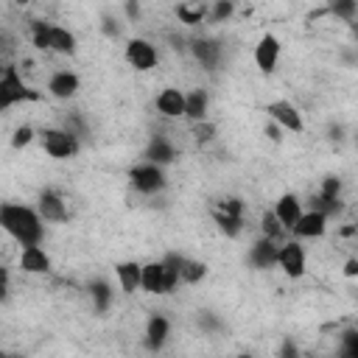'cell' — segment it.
<instances>
[{"instance_id":"1","label":"cell","mask_w":358,"mask_h":358,"mask_svg":"<svg viewBox=\"0 0 358 358\" xmlns=\"http://www.w3.org/2000/svg\"><path fill=\"white\" fill-rule=\"evenodd\" d=\"M0 229L20 246H36L45 238V224L39 213L28 204H0Z\"/></svg>"},{"instance_id":"2","label":"cell","mask_w":358,"mask_h":358,"mask_svg":"<svg viewBox=\"0 0 358 358\" xmlns=\"http://www.w3.org/2000/svg\"><path fill=\"white\" fill-rule=\"evenodd\" d=\"M39 140H42V151L53 159H73L81 148L78 134L70 131L67 126H45L39 131Z\"/></svg>"},{"instance_id":"3","label":"cell","mask_w":358,"mask_h":358,"mask_svg":"<svg viewBox=\"0 0 358 358\" xmlns=\"http://www.w3.org/2000/svg\"><path fill=\"white\" fill-rule=\"evenodd\" d=\"M39 95L25 84V78L20 76L17 64H6L3 76H0V112L22 103V101H36Z\"/></svg>"},{"instance_id":"4","label":"cell","mask_w":358,"mask_h":358,"mask_svg":"<svg viewBox=\"0 0 358 358\" xmlns=\"http://www.w3.org/2000/svg\"><path fill=\"white\" fill-rule=\"evenodd\" d=\"M123 59H126V64H129L131 70L148 73V70H154V67L159 64V50H157V45H154L151 39H145V36H131V39L126 42V48H123Z\"/></svg>"},{"instance_id":"5","label":"cell","mask_w":358,"mask_h":358,"mask_svg":"<svg viewBox=\"0 0 358 358\" xmlns=\"http://www.w3.org/2000/svg\"><path fill=\"white\" fill-rule=\"evenodd\" d=\"M129 182H131V187H134L137 193H143V196H154V193L165 190L168 176H165V171H162L159 165L140 162V165H134V168L129 171Z\"/></svg>"},{"instance_id":"6","label":"cell","mask_w":358,"mask_h":358,"mask_svg":"<svg viewBox=\"0 0 358 358\" xmlns=\"http://www.w3.org/2000/svg\"><path fill=\"white\" fill-rule=\"evenodd\" d=\"M274 266H280L282 274L291 277V280L305 277V271H308L305 246H302L299 241H285V243H280V249H277V263H274Z\"/></svg>"},{"instance_id":"7","label":"cell","mask_w":358,"mask_h":358,"mask_svg":"<svg viewBox=\"0 0 358 358\" xmlns=\"http://www.w3.org/2000/svg\"><path fill=\"white\" fill-rule=\"evenodd\" d=\"M266 115L274 120V126H280V129H285V131H294V134L305 131L302 112H299V109H296L291 101H285V98L266 103Z\"/></svg>"},{"instance_id":"8","label":"cell","mask_w":358,"mask_h":358,"mask_svg":"<svg viewBox=\"0 0 358 358\" xmlns=\"http://www.w3.org/2000/svg\"><path fill=\"white\" fill-rule=\"evenodd\" d=\"M36 213H39V218L42 221H50V224H64L67 218H70V210H67V201H64V196L59 193V190H42L39 193V199H36V207H34Z\"/></svg>"},{"instance_id":"9","label":"cell","mask_w":358,"mask_h":358,"mask_svg":"<svg viewBox=\"0 0 358 358\" xmlns=\"http://www.w3.org/2000/svg\"><path fill=\"white\" fill-rule=\"evenodd\" d=\"M280 53H282L280 39L274 34H263L257 39V45H255V53H252L255 56V67L260 73H274L277 64H280Z\"/></svg>"},{"instance_id":"10","label":"cell","mask_w":358,"mask_h":358,"mask_svg":"<svg viewBox=\"0 0 358 358\" xmlns=\"http://www.w3.org/2000/svg\"><path fill=\"white\" fill-rule=\"evenodd\" d=\"M171 338V319L162 316V313H151L148 322H145V333H143V341H145V350L151 352H159Z\"/></svg>"},{"instance_id":"11","label":"cell","mask_w":358,"mask_h":358,"mask_svg":"<svg viewBox=\"0 0 358 358\" xmlns=\"http://www.w3.org/2000/svg\"><path fill=\"white\" fill-rule=\"evenodd\" d=\"M20 271L25 274H48L50 271V255L36 243V246H20V257H17Z\"/></svg>"},{"instance_id":"12","label":"cell","mask_w":358,"mask_h":358,"mask_svg":"<svg viewBox=\"0 0 358 358\" xmlns=\"http://www.w3.org/2000/svg\"><path fill=\"white\" fill-rule=\"evenodd\" d=\"M78 90H81V78H78L73 70H56V73H50V78H48V95H53V98H59V101L73 98Z\"/></svg>"},{"instance_id":"13","label":"cell","mask_w":358,"mask_h":358,"mask_svg":"<svg viewBox=\"0 0 358 358\" xmlns=\"http://www.w3.org/2000/svg\"><path fill=\"white\" fill-rule=\"evenodd\" d=\"M291 232H294L296 241L299 238H322L327 232V215L319 213V210H305L299 215V221L291 227Z\"/></svg>"},{"instance_id":"14","label":"cell","mask_w":358,"mask_h":358,"mask_svg":"<svg viewBox=\"0 0 358 358\" xmlns=\"http://www.w3.org/2000/svg\"><path fill=\"white\" fill-rule=\"evenodd\" d=\"M154 106H157V112H159L162 117L176 120V117L185 115V92H182L179 87H165V90H159Z\"/></svg>"},{"instance_id":"15","label":"cell","mask_w":358,"mask_h":358,"mask_svg":"<svg viewBox=\"0 0 358 358\" xmlns=\"http://www.w3.org/2000/svg\"><path fill=\"white\" fill-rule=\"evenodd\" d=\"M274 218L280 221V227L282 229H291L296 221H299V215L305 213L302 210V199L296 196V193H282L280 199H277V204H274Z\"/></svg>"},{"instance_id":"16","label":"cell","mask_w":358,"mask_h":358,"mask_svg":"<svg viewBox=\"0 0 358 358\" xmlns=\"http://www.w3.org/2000/svg\"><path fill=\"white\" fill-rule=\"evenodd\" d=\"M190 53L193 59L204 67V70H215L218 59H221V45L215 39H207V36H196L190 39Z\"/></svg>"},{"instance_id":"17","label":"cell","mask_w":358,"mask_h":358,"mask_svg":"<svg viewBox=\"0 0 358 358\" xmlns=\"http://www.w3.org/2000/svg\"><path fill=\"white\" fill-rule=\"evenodd\" d=\"M207 109H210V92L204 87H196L190 92H185V115L190 123H201L207 120Z\"/></svg>"},{"instance_id":"18","label":"cell","mask_w":358,"mask_h":358,"mask_svg":"<svg viewBox=\"0 0 358 358\" xmlns=\"http://www.w3.org/2000/svg\"><path fill=\"white\" fill-rule=\"evenodd\" d=\"M173 14H176V20H179L182 25L196 28V25L207 22L210 3H204V0H185V3H179V6L173 8Z\"/></svg>"},{"instance_id":"19","label":"cell","mask_w":358,"mask_h":358,"mask_svg":"<svg viewBox=\"0 0 358 358\" xmlns=\"http://www.w3.org/2000/svg\"><path fill=\"white\" fill-rule=\"evenodd\" d=\"M277 249H280L277 241L257 238V241L249 246V263H252L255 268H271V266L277 263Z\"/></svg>"},{"instance_id":"20","label":"cell","mask_w":358,"mask_h":358,"mask_svg":"<svg viewBox=\"0 0 358 358\" xmlns=\"http://www.w3.org/2000/svg\"><path fill=\"white\" fill-rule=\"evenodd\" d=\"M140 268H143V263H137V260L115 263V277H117V285L123 294H134L140 288Z\"/></svg>"},{"instance_id":"21","label":"cell","mask_w":358,"mask_h":358,"mask_svg":"<svg viewBox=\"0 0 358 358\" xmlns=\"http://www.w3.org/2000/svg\"><path fill=\"white\" fill-rule=\"evenodd\" d=\"M76 48H78V39H76V34L70 28L50 25V45H48V50L62 53V56H70V53H76Z\"/></svg>"},{"instance_id":"22","label":"cell","mask_w":358,"mask_h":358,"mask_svg":"<svg viewBox=\"0 0 358 358\" xmlns=\"http://www.w3.org/2000/svg\"><path fill=\"white\" fill-rule=\"evenodd\" d=\"M162 285H165L162 263H159V260L143 263V268H140V288H143L145 294H162Z\"/></svg>"},{"instance_id":"23","label":"cell","mask_w":358,"mask_h":358,"mask_svg":"<svg viewBox=\"0 0 358 358\" xmlns=\"http://www.w3.org/2000/svg\"><path fill=\"white\" fill-rule=\"evenodd\" d=\"M173 157H176V151H173V145L165 137H154L148 143V148H145V162L159 165V168L168 165V162H173Z\"/></svg>"},{"instance_id":"24","label":"cell","mask_w":358,"mask_h":358,"mask_svg":"<svg viewBox=\"0 0 358 358\" xmlns=\"http://www.w3.org/2000/svg\"><path fill=\"white\" fill-rule=\"evenodd\" d=\"M87 294H90L92 308H95L98 313H106V310L112 308V285H109L106 280H92V282L87 285Z\"/></svg>"},{"instance_id":"25","label":"cell","mask_w":358,"mask_h":358,"mask_svg":"<svg viewBox=\"0 0 358 358\" xmlns=\"http://www.w3.org/2000/svg\"><path fill=\"white\" fill-rule=\"evenodd\" d=\"M207 277V266L201 260H193V257H182L179 260V282L185 285H196Z\"/></svg>"},{"instance_id":"26","label":"cell","mask_w":358,"mask_h":358,"mask_svg":"<svg viewBox=\"0 0 358 358\" xmlns=\"http://www.w3.org/2000/svg\"><path fill=\"white\" fill-rule=\"evenodd\" d=\"M213 221L218 224V229H221L227 238H238L241 229H243V218H241V215H221V213L213 210Z\"/></svg>"},{"instance_id":"27","label":"cell","mask_w":358,"mask_h":358,"mask_svg":"<svg viewBox=\"0 0 358 358\" xmlns=\"http://www.w3.org/2000/svg\"><path fill=\"white\" fill-rule=\"evenodd\" d=\"M338 358H358V330L347 327L338 336Z\"/></svg>"},{"instance_id":"28","label":"cell","mask_w":358,"mask_h":358,"mask_svg":"<svg viewBox=\"0 0 358 358\" xmlns=\"http://www.w3.org/2000/svg\"><path fill=\"white\" fill-rule=\"evenodd\" d=\"M31 42H34L36 50H48V45H50V22L34 20L31 22Z\"/></svg>"},{"instance_id":"29","label":"cell","mask_w":358,"mask_h":358,"mask_svg":"<svg viewBox=\"0 0 358 358\" xmlns=\"http://www.w3.org/2000/svg\"><path fill=\"white\" fill-rule=\"evenodd\" d=\"M282 232H285V229L280 227V221L274 218V213H271V210L260 215V238H268V241H277V243H280Z\"/></svg>"},{"instance_id":"30","label":"cell","mask_w":358,"mask_h":358,"mask_svg":"<svg viewBox=\"0 0 358 358\" xmlns=\"http://www.w3.org/2000/svg\"><path fill=\"white\" fill-rule=\"evenodd\" d=\"M235 14V3L229 0H218V3H210V14H207V22H224Z\"/></svg>"},{"instance_id":"31","label":"cell","mask_w":358,"mask_h":358,"mask_svg":"<svg viewBox=\"0 0 358 358\" xmlns=\"http://www.w3.org/2000/svg\"><path fill=\"white\" fill-rule=\"evenodd\" d=\"M327 11L333 14V17H341V20H352L355 14H358V3L355 0H341V3H330L327 6Z\"/></svg>"},{"instance_id":"32","label":"cell","mask_w":358,"mask_h":358,"mask_svg":"<svg viewBox=\"0 0 358 358\" xmlns=\"http://www.w3.org/2000/svg\"><path fill=\"white\" fill-rule=\"evenodd\" d=\"M190 134H193V140L201 145V143H210L213 137H215V123H210V120H201V123H190Z\"/></svg>"},{"instance_id":"33","label":"cell","mask_w":358,"mask_h":358,"mask_svg":"<svg viewBox=\"0 0 358 358\" xmlns=\"http://www.w3.org/2000/svg\"><path fill=\"white\" fill-rule=\"evenodd\" d=\"M34 134H36L34 126H28V123H25V126H17L14 134H11V148H22V145H28V143L34 140Z\"/></svg>"},{"instance_id":"34","label":"cell","mask_w":358,"mask_h":358,"mask_svg":"<svg viewBox=\"0 0 358 358\" xmlns=\"http://www.w3.org/2000/svg\"><path fill=\"white\" fill-rule=\"evenodd\" d=\"M277 358H302V352H299V347H296V341H291V338H285V341L280 344V352H277Z\"/></svg>"},{"instance_id":"35","label":"cell","mask_w":358,"mask_h":358,"mask_svg":"<svg viewBox=\"0 0 358 358\" xmlns=\"http://www.w3.org/2000/svg\"><path fill=\"white\" fill-rule=\"evenodd\" d=\"M8 291H11V277H8V268L0 266V302L8 299Z\"/></svg>"},{"instance_id":"36","label":"cell","mask_w":358,"mask_h":358,"mask_svg":"<svg viewBox=\"0 0 358 358\" xmlns=\"http://www.w3.org/2000/svg\"><path fill=\"white\" fill-rule=\"evenodd\" d=\"M344 274H347V277H355V274H358V260H355V257H350V260L344 263Z\"/></svg>"},{"instance_id":"37","label":"cell","mask_w":358,"mask_h":358,"mask_svg":"<svg viewBox=\"0 0 358 358\" xmlns=\"http://www.w3.org/2000/svg\"><path fill=\"white\" fill-rule=\"evenodd\" d=\"M266 134H268L271 140H280V126H274V123H271V126H266Z\"/></svg>"},{"instance_id":"38","label":"cell","mask_w":358,"mask_h":358,"mask_svg":"<svg viewBox=\"0 0 358 358\" xmlns=\"http://www.w3.org/2000/svg\"><path fill=\"white\" fill-rule=\"evenodd\" d=\"M0 358H17V355H8V352H0Z\"/></svg>"},{"instance_id":"39","label":"cell","mask_w":358,"mask_h":358,"mask_svg":"<svg viewBox=\"0 0 358 358\" xmlns=\"http://www.w3.org/2000/svg\"><path fill=\"white\" fill-rule=\"evenodd\" d=\"M235 358H252V355H246V352H243V355H235Z\"/></svg>"},{"instance_id":"40","label":"cell","mask_w":358,"mask_h":358,"mask_svg":"<svg viewBox=\"0 0 358 358\" xmlns=\"http://www.w3.org/2000/svg\"><path fill=\"white\" fill-rule=\"evenodd\" d=\"M3 70H6V64H0V76H3Z\"/></svg>"},{"instance_id":"41","label":"cell","mask_w":358,"mask_h":358,"mask_svg":"<svg viewBox=\"0 0 358 358\" xmlns=\"http://www.w3.org/2000/svg\"><path fill=\"white\" fill-rule=\"evenodd\" d=\"M310 358H319V355H310Z\"/></svg>"}]
</instances>
